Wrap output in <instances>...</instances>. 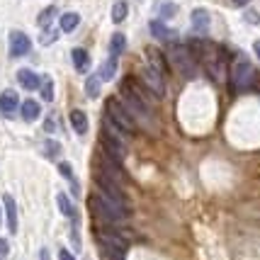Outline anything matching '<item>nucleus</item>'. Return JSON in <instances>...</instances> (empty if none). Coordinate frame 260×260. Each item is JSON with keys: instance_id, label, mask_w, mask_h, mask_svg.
<instances>
[{"instance_id": "obj_34", "label": "nucleus", "mask_w": 260, "mask_h": 260, "mask_svg": "<svg viewBox=\"0 0 260 260\" xmlns=\"http://www.w3.org/2000/svg\"><path fill=\"white\" fill-rule=\"evenodd\" d=\"M8 250H10V243H8L5 238H0V258H3V255H8Z\"/></svg>"}, {"instance_id": "obj_20", "label": "nucleus", "mask_w": 260, "mask_h": 260, "mask_svg": "<svg viewBox=\"0 0 260 260\" xmlns=\"http://www.w3.org/2000/svg\"><path fill=\"white\" fill-rule=\"evenodd\" d=\"M73 66L78 73H85L90 68V56H88L85 49H73Z\"/></svg>"}, {"instance_id": "obj_36", "label": "nucleus", "mask_w": 260, "mask_h": 260, "mask_svg": "<svg viewBox=\"0 0 260 260\" xmlns=\"http://www.w3.org/2000/svg\"><path fill=\"white\" fill-rule=\"evenodd\" d=\"M44 129H46V132H54V129H56V124H54V117H49V119L44 122Z\"/></svg>"}, {"instance_id": "obj_40", "label": "nucleus", "mask_w": 260, "mask_h": 260, "mask_svg": "<svg viewBox=\"0 0 260 260\" xmlns=\"http://www.w3.org/2000/svg\"><path fill=\"white\" fill-rule=\"evenodd\" d=\"M253 51H255V56L260 58V42H255V44H253Z\"/></svg>"}, {"instance_id": "obj_1", "label": "nucleus", "mask_w": 260, "mask_h": 260, "mask_svg": "<svg viewBox=\"0 0 260 260\" xmlns=\"http://www.w3.org/2000/svg\"><path fill=\"white\" fill-rule=\"evenodd\" d=\"M90 209H92V214L98 216L100 221H105L107 226H122V224H124L126 212L100 192L90 194Z\"/></svg>"}, {"instance_id": "obj_41", "label": "nucleus", "mask_w": 260, "mask_h": 260, "mask_svg": "<svg viewBox=\"0 0 260 260\" xmlns=\"http://www.w3.org/2000/svg\"><path fill=\"white\" fill-rule=\"evenodd\" d=\"M0 224H3V214H0Z\"/></svg>"}, {"instance_id": "obj_17", "label": "nucleus", "mask_w": 260, "mask_h": 260, "mask_svg": "<svg viewBox=\"0 0 260 260\" xmlns=\"http://www.w3.org/2000/svg\"><path fill=\"white\" fill-rule=\"evenodd\" d=\"M209 22H212V17H209V12L204 10V8L192 10V27L197 32H207V29H209Z\"/></svg>"}, {"instance_id": "obj_25", "label": "nucleus", "mask_w": 260, "mask_h": 260, "mask_svg": "<svg viewBox=\"0 0 260 260\" xmlns=\"http://www.w3.org/2000/svg\"><path fill=\"white\" fill-rule=\"evenodd\" d=\"M100 85H102L100 76H90V78L85 80V95L88 98H98L100 95Z\"/></svg>"}, {"instance_id": "obj_4", "label": "nucleus", "mask_w": 260, "mask_h": 260, "mask_svg": "<svg viewBox=\"0 0 260 260\" xmlns=\"http://www.w3.org/2000/svg\"><path fill=\"white\" fill-rule=\"evenodd\" d=\"M168 61H173V66L178 68L185 78H194V76H197V58H194V54L190 51V46L170 44Z\"/></svg>"}, {"instance_id": "obj_27", "label": "nucleus", "mask_w": 260, "mask_h": 260, "mask_svg": "<svg viewBox=\"0 0 260 260\" xmlns=\"http://www.w3.org/2000/svg\"><path fill=\"white\" fill-rule=\"evenodd\" d=\"M39 90H42V100L51 102L54 100V80L49 78V76H44V78H42V85H39Z\"/></svg>"}, {"instance_id": "obj_8", "label": "nucleus", "mask_w": 260, "mask_h": 260, "mask_svg": "<svg viewBox=\"0 0 260 260\" xmlns=\"http://www.w3.org/2000/svg\"><path fill=\"white\" fill-rule=\"evenodd\" d=\"M29 49H32V39H29L24 32H12L10 34V54L15 58L27 56Z\"/></svg>"}, {"instance_id": "obj_3", "label": "nucleus", "mask_w": 260, "mask_h": 260, "mask_svg": "<svg viewBox=\"0 0 260 260\" xmlns=\"http://www.w3.org/2000/svg\"><path fill=\"white\" fill-rule=\"evenodd\" d=\"M105 110H107V117L112 119L114 124L119 126V129H124L129 136H134L136 132H139V122H136L134 117H132V112L124 107V102H119L117 98H107V102H105Z\"/></svg>"}, {"instance_id": "obj_38", "label": "nucleus", "mask_w": 260, "mask_h": 260, "mask_svg": "<svg viewBox=\"0 0 260 260\" xmlns=\"http://www.w3.org/2000/svg\"><path fill=\"white\" fill-rule=\"evenodd\" d=\"M250 0H234V5H238V8H243V5H248Z\"/></svg>"}, {"instance_id": "obj_31", "label": "nucleus", "mask_w": 260, "mask_h": 260, "mask_svg": "<svg viewBox=\"0 0 260 260\" xmlns=\"http://www.w3.org/2000/svg\"><path fill=\"white\" fill-rule=\"evenodd\" d=\"M58 151H61V146H58V141H54V139H49V141H46V153H49V156H58Z\"/></svg>"}, {"instance_id": "obj_33", "label": "nucleus", "mask_w": 260, "mask_h": 260, "mask_svg": "<svg viewBox=\"0 0 260 260\" xmlns=\"http://www.w3.org/2000/svg\"><path fill=\"white\" fill-rule=\"evenodd\" d=\"M160 15H163V17H173V15H175V5H173V3H166V5L160 8Z\"/></svg>"}, {"instance_id": "obj_10", "label": "nucleus", "mask_w": 260, "mask_h": 260, "mask_svg": "<svg viewBox=\"0 0 260 260\" xmlns=\"http://www.w3.org/2000/svg\"><path fill=\"white\" fill-rule=\"evenodd\" d=\"M146 56H148V66L153 68L156 73H160V76H166V73H168V58L163 56V51H160V49H156V46H148Z\"/></svg>"}, {"instance_id": "obj_32", "label": "nucleus", "mask_w": 260, "mask_h": 260, "mask_svg": "<svg viewBox=\"0 0 260 260\" xmlns=\"http://www.w3.org/2000/svg\"><path fill=\"white\" fill-rule=\"evenodd\" d=\"M56 39V32H51L49 27H46V32H42V44H51Z\"/></svg>"}, {"instance_id": "obj_11", "label": "nucleus", "mask_w": 260, "mask_h": 260, "mask_svg": "<svg viewBox=\"0 0 260 260\" xmlns=\"http://www.w3.org/2000/svg\"><path fill=\"white\" fill-rule=\"evenodd\" d=\"M102 151H105L110 158L119 160V163L126 158V146L124 144H119V141H114V139H110V136H105V134H102Z\"/></svg>"}, {"instance_id": "obj_14", "label": "nucleus", "mask_w": 260, "mask_h": 260, "mask_svg": "<svg viewBox=\"0 0 260 260\" xmlns=\"http://www.w3.org/2000/svg\"><path fill=\"white\" fill-rule=\"evenodd\" d=\"M17 80H20V85L27 88V90H37V88L42 85V78H39L34 71H29V68H20V71H17Z\"/></svg>"}, {"instance_id": "obj_21", "label": "nucleus", "mask_w": 260, "mask_h": 260, "mask_svg": "<svg viewBox=\"0 0 260 260\" xmlns=\"http://www.w3.org/2000/svg\"><path fill=\"white\" fill-rule=\"evenodd\" d=\"M71 124H73V132H76V134H85V132H88V117H85V112L73 110V112H71Z\"/></svg>"}, {"instance_id": "obj_22", "label": "nucleus", "mask_w": 260, "mask_h": 260, "mask_svg": "<svg viewBox=\"0 0 260 260\" xmlns=\"http://www.w3.org/2000/svg\"><path fill=\"white\" fill-rule=\"evenodd\" d=\"M56 202H58V209L63 212V214L68 216V219H73V221H78V214H76V207H73V202L68 200L63 192L56 194Z\"/></svg>"}, {"instance_id": "obj_30", "label": "nucleus", "mask_w": 260, "mask_h": 260, "mask_svg": "<svg viewBox=\"0 0 260 260\" xmlns=\"http://www.w3.org/2000/svg\"><path fill=\"white\" fill-rule=\"evenodd\" d=\"M58 170H61V175H63V178H68V180H71L73 190H78V182H76V178H73V168H71L68 163H58Z\"/></svg>"}, {"instance_id": "obj_26", "label": "nucleus", "mask_w": 260, "mask_h": 260, "mask_svg": "<svg viewBox=\"0 0 260 260\" xmlns=\"http://www.w3.org/2000/svg\"><path fill=\"white\" fill-rule=\"evenodd\" d=\"M117 73V56H110L105 63H102V68H100V78L102 80H110Z\"/></svg>"}, {"instance_id": "obj_37", "label": "nucleus", "mask_w": 260, "mask_h": 260, "mask_svg": "<svg viewBox=\"0 0 260 260\" xmlns=\"http://www.w3.org/2000/svg\"><path fill=\"white\" fill-rule=\"evenodd\" d=\"M39 260H49V250H46V248L39 250Z\"/></svg>"}, {"instance_id": "obj_5", "label": "nucleus", "mask_w": 260, "mask_h": 260, "mask_svg": "<svg viewBox=\"0 0 260 260\" xmlns=\"http://www.w3.org/2000/svg\"><path fill=\"white\" fill-rule=\"evenodd\" d=\"M253 83H255V71L250 66V61L248 58H238L236 63L231 66V85H234V90H248Z\"/></svg>"}, {"instance_id": "obj_35", "label": "nucleus", "mask_w": 260, "mask_h": 260, "mask_svg": "<svg viewBox=\"0 0 260 260\" xmlns=\"http://www.w3.org/2000/svg\"><path fill=\"white\" fill-rule=\"evenodd\" d=\"M58 260H76V258H73L66 248H61V250H58Z\"/></svg>"}, {"instance_id": "obj_13", "label": "nucleus", "mask_w": 260, "mask_h": 260, "mask_svg": "<svg viewBox=\"0 0 260 260\" xmlns=\"http://www.w3.org/2000/svg\"><path fill=\"white\" fill-rule=\"evenodd\" d=\"M3 204H5L8 229H10V234H17V204H15V197H12V194H5V197H3Z\"/></svg>"}, {"instance_id": "obj_7", "label": "nucleus", "mask_w": 260, "mask_h": 260, "mask_svg": "<svg viewBox=\"0 0 260 260\" xmlns=\"http://www.w3.org/2000/svg\"><path fill=\"white\" fill-rule=\"evenodd\" d=\"M144 85H146V90L153 95V98H163L166 95V85H163V76L156 73L151 66L144 68Z\"/></svg>"}, {"instance_id": "obj_12", "label": "nucleus", "mask_w": 260, "mask_h": 260, "mask_svg": "<svg viewBox=\"0 0 260 260\" xmlns=\"http://www.w3.org/2000/svg\"><path fill=\"white\" fill-rule=\"evenodd\" d=\"M151 34H153L156 39H160V42H170V44L178 42V32H173V29L166 27L160 20H153V22H151Z\"/></svg>"}, {"instance_id": "obj_16", "label": "nucleus", "mask_w": 260, "mask_h": 260, "mask_svg": "<svg viewBox=\"0 0 260 260\" xmlns=\"http://www.w3.org/2000/svg\"><path fill=\"white\" fill-rule=\"evenodd\" d=\"M102 134L110 136V139H114V141H119V144H124V146H126V136H129V134H126L124 129H119V126L114 124L110 117H107V119H105V124H102Z\"/></svg>"}, {"instance_id": "obj_39", "label": "nucleus", "mask_w": 260, "mask_h": 260, "mask_svg": "<svg viewBox=\"0 0 260 260\" xmlns=\"http://www.w3.org/2000/svg\"><path fill=\"white\" fill-rule=\"evenodd\" d=\"M248 22H258V15L255 12H248Z\"/></svg>"}, {"instance_id": "obj_9", "label": "nucleus", "mask_w": 260, "mask_h": 260, "mask_svg": "<svg viewBox=\"0 0 260 260\" xmlns=\"http://www.w3.org/2000/svg\"><path fill=\"white\" fill-rule=\"evenodd\" d=\"M102 170H105V178H110V180L117 182V185H124L126 182V175H124V170H122V166H119V160L110 158L107 153H105V158H102Z\"/></svg>"}, {"instance_id": "obj_18", "label": "nucleus", "mask_w": 260, "mask_h": 260, "mask_svg": "<svg viewBox=\"0 0 260 260\" xmlns=\"http://www.w3.org/2000/svg\"><path fill=\"white\" fill-rule=\"evenodd\" d=\"M20 110H22L24 122H34V119L39 117V112H42V105H39L37 100H24L22 105H20Z\"/></svg>"}, {"instance_id": "obj_2", "label": "nucleus", "mask_w": 260, "mask_h": 260, "mask_svg": "<svg viewBox=\"0 0 260 260\" xmlns=\"http://www.w3.org/2000/svg\"><path fill=\"white\" fill-rule=\"evenodd\" d=\"M119 98L124 100V107L132 112V117H134V119L144 122L151 132L156 129V114H153V110H151V105H148V102H144L141 98H136L134 92L124 85V83L119 85Z\"/></svg>"}, {"instance_id": "obj_28", "label": "nucleus", "mask_w": 260, "mask_h": 260, "mask_svg": "<svg viewBox=\"0 0 260 260\" xmlns=\"http://www.w3.org/2000/svg\"><path fill=\"white\" fill-rule=\"evenodd\" d=\"M100 250L107 255L110 260H124V250L119 248H112V246H107V243H100Z\"/></svg>"}, {"instance_id": "obj_6", "label": "nucleus", "mask_w": 260, "mask_h": 260, "mask_svg": "<svg viewBox=\"0 0 260 260\" xmlns=\"http://www.w3.org/2000/svg\"><path fill=\"white\" fill-rule=\"evenodd\" d=\"M98 190H100V194H105L107 200H112L117 207H122L126 214H129V200H126L124 190H122V185H117V182H112L110 178H105V175H100L98 178Z\"/></svg>"}, {"instance_id": "obj_19", "label": "nucleus", "mask_w": 260, "mask_h": 260, "mask_svg": "<svg viewBox=\"0 0 260 260\" xmlns=\"http://www.w3.org/2000/svg\"><path fill=\"white\" fill-rule=\"evenodd\" d=\"M80 24V15L78 12H66V15H61V22H58V29L61 32H66V34H71L76 27Z\"/></svg>"}, {"instance_id": "obj_15", "label": "nucleus", "mask_w": 260, "mask_h": 260, "mask_svg": "<svg viewBox=\"0 0 260 260\" xmlns=\"http://www.w3.org/2000/svg\"><path fill=\"white\" fill-rule=\"evenodd\" d=\"M17 107H20V98H17V92L15 90H3V95H0V112L12 114Z\"/></svg>"}, {"instance_id": "obj_29", "label": "nucleus", "mask_w": 260, "mask_h": 260, "mask_svg": "<svg viewBox=\"0 0 260 260\" xmlns=\"http://www.w3.org/2000/svg\"><path fill=\"white\" fill-rule=\"evenodd\" d=\"M54 17H56V8H46V10L39 15V27H42V29H44V27H49Z\"/></svg>"}, {"instance_id": "obj_23", "label": "nucleus", "mask_w": 260, "mask_h": 260, "mask_svg": "<svg viewBox=\"0 0 260 260\" xmlns=\"http://www.w3.org/2000/svg\"><path fill=\"white\" fill-rule=\"evenodd\" d=\"M126 15H129V5H126L124 0H117V3L112 5V22L122 24L126 20Z\"/></svg>"}, {"instance_id": "obj_24", "label": "nucleus", "mask_w": 260, "mask_h": 260, "mask_svg": "<svg viewBox=\"0 0 260 260\" xmlns=\"http://www.w3.org/2000/svg\"><path fill=\"white\" fill-rule=\"evenodd\" d=\"M124 49H126V37L124 34L122 32L112 34V39H110V54H112V56H119Z\"/></svg>"}]
</instances>
